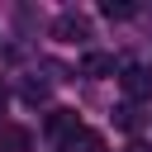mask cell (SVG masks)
I'll list each match as a JSON object with an SVG mask.
<instances>
[{
	"instance_id": "cell-3",
	"label": "cell",
	"mask_w": 152,
	"mask_h": 152,
	"mask_svg": "<svg viewBox=\"0 0 152 152\" xmlns=\"http://www.w3.org/2000/svg\"><path fill=\"white\" fill-rule=\"evenodd\" d=\"M52 138H76L81 124H76V109H48V124H43Z\"/></svg>"
},
{
	"instance_id": "cell-8",
	"label": "cell",
	"mask_w": 152,
	"mask_h": 152,
	"mask_svg": "<svg viewBox=\"0 0 152 152\" xmlns=\"http://www.w3.org/2000/svg\"><path fill=\"white\" fill-rule=\"evenodd\" d=\"M24 100L28 104H43L48 100V81H24Z\"/></svg>"
},
{
	"instance_id": "cell-2",
	"label": "cell",
	"mask_w": 152,
	"mask_h": 152,
	"mask_svg": "<svg viewBox=\"0 0 152 152\" xmlns=\"http://www.w3.org/2000/svg\"><path fill=\"white\" fill-rule=\"evenodd\" d=\"M119 86H124L128 100H152V66H124Z\"/></svg>"
},
{
	"instance_id": "cell-1",
	"label": "cell",
	"mask_w": 152,
	"mask_h": 152,
	"mask_svg": "<svg viewBox=\"0 0 152 152\" xmlns=\"http://www.w3.org/2000/svg\"><path fill=\"white\" fill-rule=\"evenodd\" d=\"M52 38H62V43H86V38H90V19L66 10V14L52 19Z\"/></svg>"
},
{
	"instance_id": "cell-6",
	"label": "cell",
	"mask_w": 152,
	"mask_h": 152,
	"mask_svg": "<svg viewBox=\"0 0 152 152\" xmlns=\"http://www.w3.org/2000/svg\"><path fill=\"white\" fill-rule=\"evenodd\" d=\"M66 147H71V152H104V138L90 133V128H81L76 138H66Z\"/></svg>"
},
{
	"instance_id": "cell-11",
	"label": "cell",
	"mask_w": 152,
	"mask_h": 152,
	"mask_svg": "<svg viewBox=\"0 0 152 152\" xmlns=\"http://www.w3.org/2000/svg\"><path fill=\"white\" fill-rule=\"evenodd\" d=\"M5 100H10V90H5V81H0V109H5Z\"/></svg>"
},
{
	"instance_id": "cell-4",
	"label": "cell",
	"mask_w": 152,
	"mask_h": 152,
	"mask_svg": "<svg viewBox=\"0 0 152 152\" xmlns=\"http://www.w3.org/2000/svg\"><path fill=\"white\" fill-rule=\"evenodd\" d=\"M33 147V133L19 128V124H0V152H28Z\"/></svg>"
},
{
	"instance_id": "cell-5",
	"label": "cell",
	"mask_w": 152,
	"mask_h": 152,
	"mask_svg": "<svg viewBox=\"0 0 152 152\" xmlns=\"http://www.w3.org/2000/svg\"><path fill=\"white\" fill-rule=\"evenodd\" d=\"M81 76H114V57L109 52H86L81 57Z\"/></svg>"
},
{
	"instance_id": "cell-10",
	"label": "cell",
	"mask_w": 152,
	"mask_h": 152,
	"mask_svg": "<svg viewBox=\"0 0 152 152\" xmlns=\"http://www.w3.org/2000/svg\"><path fill=\"white\" fill-rule=\"evenodd\" d=\"M124 152H152V147H142V142H128V147H124Z\"/></svg>"
},
{
	"instance_id": "cell-9",
	"label": "cell",
	"mask_w": 152,
	"mask_h": 152,
	"mask_svg": "<svg viewBox=\"0 0 152 152\" xmlns=\"http://www.w3.org/2000/svg\"><path fill=\"white\" fill-rule=\"evenodd\" d=\"M114 124H119V128H138V109H133V104H124V109H119V119H114Z\"/></svg>"
},
{
	"instance_id": "cell-7",
	"label": "cell",
	"mask_w": 152,
	"mask_h": 152,
	"mask_svg": "<svg viewBox=\"0 0 152 152\" xmlns=\"http://www.w3.org/2000/svg\"><path fill=\"white\" fill-rule=\"evenodd\" d=\"M100 14H104V19H133V14H138V5H128V0H104V5H100Z\"/></svg>"
}]
</instances>
